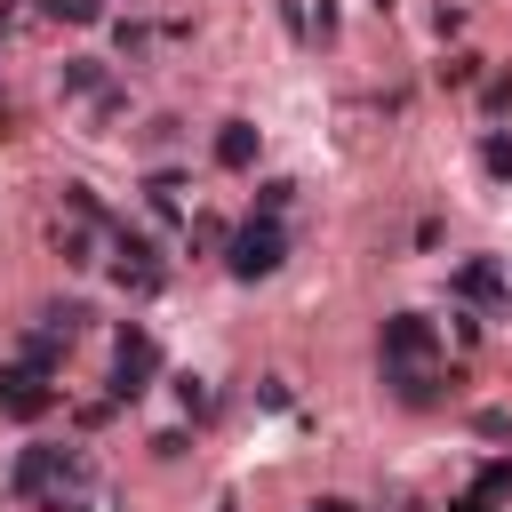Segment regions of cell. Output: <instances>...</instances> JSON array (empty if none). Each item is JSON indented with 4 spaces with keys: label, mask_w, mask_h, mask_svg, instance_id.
Here are the masks:
<instances>
[{
    "label": "cell",
    "mask_w": 512,
    "mask_h": 512,
    "mask_svg": "<svg viewBox=\"0 0 512 512\" xmlns=\"http://www.w3.org/2000/svg\"><path fill=\"white\" fill-rule=\"evenodd\" d=\"M440 80H448V88H472V80H480V56H448Z\"/></svg>",
    "instance_id": "obj_19"
},
{
    "label": "cell",
    "mask_w": 512,
    "mask_h": 512,
    "mask_svg": "<svg viewBox=\"0 0 512 512\" xmlns=\"http://www.w3.org/2000/svg\"><path fill=\"white\" fill-rule=\"evenodd\" d=\"M376 352H384V368H432L440 336H432V320H424V312H392V320H384V336H376Z\"/></svg>",
    "instance_id": "obj_5"
},
{
    "label": "cell",
    "mask_w": 512,
    "mask_h": 512,
    "mask_svg": "<svg viewBox=\"0 0 512 512\" xmlns=\"http://www.w3.org/2000/svg\"><path fill=\"white\" fill-rule=\"evenodd\" d=\"M288 400H296L288 376H264V384H256V408H288Z\"/></svg>",
    "instance_id": "obj_21"
},
{
    "label": "cell",
    "mask_w": 512,
    "mask_h": 512,
    "mask_svg": "<svg viewBox=\"0 0 512 512\" xmlns=\"http://www.w3.org/2000/svg\"><path fill=\"white\" fill-rule=\"evenodd\" d=\"M376 8H392V0H376Z\"/></svg>",
    "instance_id": "obj_27"
},
{
    "label": "cell",
    "mask_w": 512,
    "mask_h": 512,
    "mask_svg": "<svg viewBox=\"0 0 512 512\" xmlns=\"http://www.w3.org/2000/svg\"><path fill=\"white\" fill-rule=\"evenodd\" d=\"M56 360H64V336H56V328H32V336L16 344V368H32V376H56Z\"/></svg>",
    "instance_id": "obj_11"
},
{
    "label": "cell",
    "mask_w": 512,
    "mask_h": 512,
    "mask_svg": "<svg viewBox=\"0 0 512 512\" xmlns=\"http://www.w3.org/2000/svg\"><path fill=\"white\" fill-rule=\"evenodd\" d=\"M448 296H456V304H504V264H496V256H464V264L448 272Z\"/></svg>",
    "instance_id": "obj_8"
},
{
    "label": "cell",
    "mask_w": 512,
    "mask_h": 512,
    "mask_svg": "<svg viewBox=\"0 0 512 512\" xmlns=\"http://www.w3.org/2000/svg\"><path fill=\"white\" fill-rule=\"evenodd\" d=\"M480 168H488V184H512V136H504V128L480 136Z\"/></svg>",
    "instance_id": "obj_13"
},
{
    "label": "cell",
    "mask_w": 512,
    "mask_h": 512,
    "mask_svg": "<svg viewBox=\"0 0 512 512\" xmlns=\"http://www.w3.org/2000/svg\"><path fill=\"white\" fill-rule=\"evenodd\" d=\"M280 264H288V224H280V216H248V224L224 240V272H232L240 288L272 280Z\"/></svg>",
    "instance_id": "obj_1"
},
{
    "label": "cell",
    "mask_w": 512,
    "mask_h": 512,
    "mask_svg": "<svg viewBox=\"0 0 512 512\" xmlns=\"http://www.w3.org/2000/svg\"><path fill=\"white\" fill-rule=\"evenodd\" d=\"M96 232H104V224H80V216L56 224V256H64V264H96Z\"/></svg>",
    "instance_id": "obj_12"
},
{
    "label": "cell",
    "mask_w": 512,
    "mask_h": 512,
    "mask_svg": "<svg viewBox=\"0 0 512 512\" xmlns=\"http://www.w3.org/2000/svg\"><path fill=\"white\" fill-rule=\"evenodd\" d=\"M152 376H160V344H152V328H144V320H128V328H120V344H112V400H144V392H152Z\"/></svg>",
    "instance_id": "obj_3"
},
{
    "label": "cell",
    "mask_w": 512,
    "mask_h": 512,
    "mask_svg": "<svg viewBox=\"0 0 512 512\" xmlns=\"http://www.w3.org/2000/svg\"><path fill=\"white\" fill-rule=\"evenodd\" d=\"M56 80H64V96H96V88H104V64H96V56H72Z\"/></svg>",
    "instance_id": "obj_14"
},
{
    "label": "cell",
    "mask_w": 512,
    "mask_h": 512,
    "mask_svg": "<svg viewBox=\"0 0 512 512\" xmlns=\"http://www.w3.org/2000/svg\"><path fill=\"white\" fill-rule=\"evenodd\" d=\"M48 408H56V384H48V376H32V368H0V416L40 424Z\"/></svg>",
    "instance_id": "obj_6"
},
{
    "label": "cell",
    "mask_w": 512,
    "mask_h": 512,
    "mask_svg": "<svg viewBox=\"0 0 512 512\" xmlns=\"http://www.w3.org/2000/svg\"><path fill=\"white\" fill-rule=\"evenodd\" d=\"M384 384H392V400L408 416H424V408H440L456 392V376H440V368H384Z\"/></svg>",
    "instance_id": "obj_7"
},
{
    "label": "cell",
    "mask_w": 512,
    "mask_h": 512,
    "mask_svg": "<svg viewBox=\"0 0 512 512\" xmlns=\"http://www.w3.org/2000/svg\"><path fill=\"white\" fill-rule=\"evenodd\" d=\"M168 384H176V400H184L192 416H208V408H216V392H208V376H168Z\"/></svg>",
    "instance_id": "obj_16"
},
{
    "label": "cell",
    "mask_w": 512,
    "mask_h": 512,
    "mask_svg": "<svg viewBox=\"0 0 512 512\" xmlns=\"http://www.w3.org/2000/svg\"><path fill=\"white\" fill-rule=\"evenodd\" d=\"M472 424H480V440H512V416H504V408H480Z\"/></svg>",
    "instance_id": "obj_22"
},
{
    "label": "cell",
    "mask_w": 512,
    "mask_h": 512,
    "mask_svg": "<svg viewBox=\"0 0 512 512\" xmlns=\"http://www.w3.org/2000/svg\"><path fill=\"white\" fill-rule=\"evenodd\" d=\"M312 512H360V504H344V496H320V504H312Z\"/></svg>",
    "instance_id": "obj_25"
},
{
    "label": "cell",
    "mask_w": 512,
    "mask_h": 512,
    "mask_svg": "<svg viewBox=\"0 0 512 512\" xmlns=\"http://www.w3.org/2000/svg\"><path fill=\"white\" fill-rule=\"evenodd\" d=\"M112 40H120V56H144V48H152V32H144V24H128V16L112 24Z\"/></svg>",
    "instance_id": "obj_18"
},
{
    "label": "cell",
    "mask_w": 512,
    "mask_h": 512,
    "mask_svg": "<svg viewBox=\"0 0 512 512\" xmlns=\"http://www.w3.org/2000/svg\"><path fill=\"white\" fill-rule=\"evenodd\" d=\"M112 256H120V288L128 296H160L168 264H160V240L144 224H112Z\"/></svg>",
    "instance_id": "obj_4"
},
{
    "label": "cell",
    "mask_w": 512,
    "mask_h": 512,
    "mask_svg": "<svg viewBox=\"0 0 512 512\" xmlns=\"http://www.w3.org/2000/svg\"><path fill=\"white\" fill-rule=\"evenodd\" d=\"M48 16H72V24H96L104 0H48Z\"/></svg>",
    "instance_id": "obj_20"
},
{
    "label": "cell",
    "mask_w": 512,
    "mask_h": 512,
    "mask_svg": "<svg viewBox=\"0 0 512 512\" xmlns=\"http://www.w3.org/2000/svg\"><path fill=\"white\" fill-rule=\"evenodd\" d=\"M96 472H88V456L80 448H48V440H32L24 456H16V472H8V496H48V488H88Z\"/></svg>",
    "instance_id": "obj_2"
},
{
    "label": "cell",
    "mask_w": 512,
    "mask_h": 512,
    "mask_svg": "<svg viewBox=\"0 0 512 512\" xmlns=\"http://www.w3.org/2000/svg\"><path fill=\"white\" fill-rule=\"evenodd\" d=\"M216 168H232V176L256 168V120H224L216 128Z\"/></svg>",
    "instance_id": "obj_9"
},
{
    "label": "cell",
    "mask_w": 512,
    "mask_h": 512,
    "mask_svg": "<svg viewBox=\"0 0 512 512\" xmlns=\"http://www.w3.org/2000/svg\"><path fill=\"white\" fill-rule=\"evenodd\" d=\"M448 512H488V496H456V504H448Z\"/></svg>",
    "instance_id": "obj_24"
},
{
    "label": "cell",
    "mask_w": 512,
    "mask_h": 512,
    "mask_svg": "<svg viewBox=\"0 0 512 512\" xmlns=\"http://www.w3.org/2000/svg\"><path fill=\"white\" fill-rule=\"evenodd\" d=\"M144 208H152L160 224H184V176H176V168H152V176H144Z\"/></svg>",
    "instance_id": "obj_10"
},
{
    "label": "cell",
    "mask_w": 512,
    "mask_h": 512,
    "mask_svg": "<svg viewBox=\"0 0 512 512\" xmlns=\"http://www.w3.org/2000/svg\"><path fill=\"white\" fill-rule=\"evenodd\" d=\"M184 448H192V432H184V424H176V432H160V440H152V456H160V464H176V456H184Z\"/></svg>",
    "instance_id": "obj_23"
},
{
    "label": "cell",
    "mask_w": 512,
    "mask_h": 512,
    "mask_svg": "<svg viewBox=\"0 0 512 512\" xmlns=\"http://www.w3.org/2000/svg\"><path fill=\"white\" fill-rule=\"evenodd\" d=\"M216 512H240V504H232V496H224V504H216Z\"/></svg>",
    "instance_id": "obj_26"
},
{
    "label": "cell",
    "mask_w": 512,
    "mask_h": 512,
    "mask_svg": "<svg viewBox=\"0 0 512 512\" xmlns=\"http://www.w3.org/2000/svg\"><path fill=\"white\" fill-rule=\"evenodd\" d=\"M288 200H296V176H264L256 184V216H288Z\"/></svg>",
    "instance_id": "obj_15"
},
{
    "label": "cell",
    "mask_w": 512,
    "mask_h": 512,
    "mask_svg": "<svg viewBox=\"0 0 512 512\" xmlns=\"http://www.w3.org/2000/svg\"><path fill=\"white\" fill-rule=\"evenodd\" d=\"M472 496H512V456H496V464H480V488Z\"/></svg>",
    "instance_id": "obj_17"
}]
</instances>
